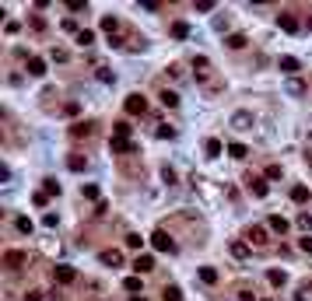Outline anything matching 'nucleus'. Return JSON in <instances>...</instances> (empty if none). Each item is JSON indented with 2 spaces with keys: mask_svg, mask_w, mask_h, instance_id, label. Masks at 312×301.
<instances>
[{
  "mask_svg": "<svg viewBox=\"0 0 312 301\" xmlns=\"http://www.w3.org/2000/svg\"><path fill=\"white\" fill-rule=\"evenodd\" d=\"M144 109H147L144 95H130V98H127V112H130V116H137V112H144Z\"/></svg>",
  "mask_w": 312,
  "mask_h": 301,
  "instance_id": "423d86ee",
  "label": "nucleus"
},
{
  "mask_svg": "<svg viewBox=\"0 0 312 301\" xmlns=\"http://www.w3.org/2000/svg\"><path fill=\"white\" fill-rule=\"evenodd\" d=\"M228 46H231V49H242V46H246V35H239V32L228 35Z\"/></svg>",
  "mask_w": 312,
  "mask_h": 301,
  "instance_id": "2f4dec72",
  "label": "nucleus"
},
{
  "mask_svg": "<svg viewBox=\"0 0 312 301\" xmlns=\"http://www.w3.org/2000/svg\"><path fill=\"white\" fill-rule=\"evenodd\" d=\"M162 301H182V291H179L176 284H169V287L162 291Z\"/></svg>",
  "mask_w": 312,
  "mask_h": 301,
  "instance_id": "2eb2a0df",
  "label": "nucleus"
},
{
  "mask_svg": "<svg viewBox=\"0 0 312 301\" xmlns=\"http://www.w3.org/2000/svg\"><path fill=\"white\" fill-rule=\"evenodd\" d=\"M112 150H120V154H127V150H134L130 140H120V137H112Z\"/></svg>",
  "mask_w": 312,
  "mask_h": 301,
  "instance_id": "5701e85b",
  "label": "nucleus"
},
{
  "mask_svg": "<svg viewBox=\"0 0 312 301\" xmlns=\"http://www.w3.org/2000/svg\"><path fill=\"white\" fill-rule=\"evenodd\" d=\"M267 280L274 284V287H284V280H288V277H284V270H270V273H267Z\"/></svg>",
  "mask_w": 312,
  "mask_h": 301,
  "instance_id": "aec40b11",
  "label": "nucleus"
},
{
  "mask_svg": "<svg viewBox=\"0 0 312 301\" xmlns=\"http://www.w3.org/2000/svg\"><path fill=\"white\" fill-rule=\"evenodd\" d=\"M130 130H134V126H130L127 119H123V123H116V137H120V140H130Z\"/></svg>",
  "mask_w": 312,
  "mask_h": 301,
  "instance_id": "a878e982",
  "label": "nucleus"
},
{
  "mask_svg": "<svg viewBox=\"0 0 312 301\" xmlns=\"http://www.w3.org/2000/svg\"><path fill=\"white\" fill-rule=\"evenodd\" d=\"M291 200H295V203H305V200H309V189H305V186H295V189H291Z\"/></svg>",
  "mask_w": 312,
  "mask_h": 301,
  "instance_id": "c85d7f7f",
  "label": "nucleus"
},
{
  "mask_svg": "<svg viewBox=\"0 0 312 301\" xmlns=\"http://www.w3.org/2000/svg\"><path fill=\"white\" fill-rule=\"evenodd\" d=\"M25 263V252L21 249H11V252H4V266H11V270H18Z\"/></svg>",
  "mask_w": 312,
  "mask_h": 301,
  "instance_id": "20e7f679",
  "label": "nucleus"
},
{
  "mask_svg": "<svg viewBox=\"0 0 312 301\" xmlns=\"http://www.w3.org/2000/svg\"><path fill=\"white\" fill-rule=\"evenodd\" d=\"M231 126L235 130H253V112H246V109L231 112Z\"/></svg>",
  "mask_w": 312,
  "mask_h": 301,
  "instance_id": "f03ea898",
  "label": "nucleus"
},
{
  "mask_svg": "<svg viewBox=\"0 0 312 301\" xmlns=\"http://www.w3.org/2000/svg\"><path fill=\"white\" fill-rule=\"evenodd\" d=\"M204 150H207V158H218V154H221L224 147H221V140H214V137H211V140L204 144Z\"/></svg>",
  "mask_w": 312,
  "mask_h": 301,
  "instance_id": "dca6fc26",
  "label": "nucleus"
},
{
  "mask_svg": "<svg viewBox=\"0 0 312 301\" xmlns=\"http://www.w3.org/2000/svg\"><path fill=\"white\" fill-rule=\"evenodd\" d=\"M53 277H56V284H74V280H77L74 266H56V270H53Z\"/></svg>",
  "mask_w": 312,
  "mask_h": 301,
  "instance_id": "7ed1b4c3",
  "label": "nucleus"
},
{
  "mask_svg": "<svg viewBox=\"0 0 312 301\" xmlns=\"http://www.w3.org/2000/svg\"><path fill=\"white\" fill-rule=\"evenodd\" d=\"M267 228H270V231H277V235H284V231L291 228V224H288V221H284L281 214H274V217H270V221H267Z\"/></svg>",
  "mask_w": 312,
  "mask_h": 301,
  "instance_id": "6e6552de",
  "label": "nucleus"
},
{
  "mask_svg": "<svg viewBox=\"0 0 312 301\" xmlns=\"http://www.w3.org/2000/svg\"><path fill=\"white\" fill-rule=\"evenodd\" d=\"M246 182H249V189H253V196H267V193H270V189H267V182H263V179H256V175H249Z\"/></svg>",
  "mask_w": 312,
  "mask_h": 301,
  "instance_id": "1a4fd4ad",
  "label": "nucleus"
},
{
  "mask_svg": "<svg viewBox=\"0 0 312 301\" xmlns=\"http://www.w3.org/2000/svg\"><path fill=\"white\" fill-rule=\"evenodd\" d=\"M200 280L204 284H218V270L214 266H200Z\"/></svg>",
  "mask_w": 312,
  "mask_h": 301,
  "instance_id": "6ab92c4d",
  "label": "nucleus"
},
{
  "mask_svg": "<svg viewBox=\"0 0 312 301\" xmlns=\"http://www.w3.org/2000/svg\"><path fill=\"white\" fill-rule=\"evenodd\" d=\"M127 245H130V249H140L144 238H140V235H127Z\"/></svg>",
  "mask_w": 312,
  "mask_h": 301,
  "instance_id": "e433bc0d",
  "label": "nucleus"
},
{
  "mask_svg": "<svg viewBox=\"0 0 312 301\" xmlns=\"http://www.w3.org/2000/svg\"><path fill=\"white\" fill-rule=\"evenodd\" d=\"M158 98H162V105H169V109H176V105H179V95H176V91H162Z\"/></svg>",
  "mask_w": 312,
  "mask_h": 301,
  "instance_id": "4be33fe9",
  "label": "nucleus"
},
{
  "mask_svg": "<svg viewBox=\"0 0 312 301\" xmlns=\"http://www.w3.org/2000/svg\"><path fill=\"white\" fill-rule=\"evenodd\" d=\"M81 196H85V200H98V186H91V182L81 186Z\"/></svg>",
  "mask_w": 312,
  "mask_h": 301,
  "instance_id": "7c9ffc66",
  "label": "nucleus"
},
{
  "mask_svg": "<svg viewBox=\"0 0 312 301\" xmlns=\"http://www.w3.org/2000/svg\"><path fill=\"white\" fill-rule=\"evenodd\" d=\"M239 301H256V298H253L249 291H242V294H239Z\"/></svg>",
  "mask_w": 312,
  "mask_h": 301,
  "instance_id": "a18cd8bd",
  "label": "nucleus"
},
{
  "mask_svg": "<svg viewBox=\"0 0 312 301\" xmlns=\"http://www.w3.org/2000/svg\"><path fill=\"white\" fill-rule=\"evenodd\" d=\"M249 242L253 245H263L267 242V228H263V224H253V228H249Z\"/></svg>",
  "mask_w": 312,
  "mask_h": 301,
  "instance_id": "9d476101",
  "label": "nucleus"
},
{
  "mask_svg": "<svg viewBox=\"0 0 312 301\" xmlns=\"http://www.w3.org/2000/svg\"><path fill=\"white\" fill-rule=\"evenodd\" d=\"M140 7H144V11H158L162 4H158V0H140Z\"/></svg>",
  "mask_w": 312,
  "mask_h": 301,
  "instance_id": "a19ab883",
  "label": "nucleus"
},
{
  "mask_svg": "<svg viewBox=\"0 0 312 301\" xmlns=\"http://www.w3.org/2000/svg\"><path fill=\"white\" fill-rule=\"evenodd\" d=\"M277 25H281L284 32H298V18H291V14H281V18H277Z\"/></svg>",
  "mask_w": 312,
  "mask_h": 301,
  "instance_id": "ddd939ff",
  "label": "nucleus"
},
{
  "mask_svg": "<svg viewBox=\"0 0 312 301\" xmlns=\"http://www.w3.org/2000/svg\"><path fill=\"white\" fill-rule=\"evenodd\" d=\"M284 91H288V95H305V84H302L298 77H288V84H284Z\"/></svg>",
  "mask_w": 312,
  "mask_h": 301,
  "instance_id": "4468645a",
  "label": "nucleus"
},
{
  "mask_svg": "<svg viewBox=\"0 0 312 301\" xmlns=\"http://www.w3.org/2000/svg\"><path fill=\"white\" fill-rule=\"evenodd\" d=\"M281 74L295 77V74H298V60H295V56H281Z\"/></svg>",
  "mask_w": 312,
  "mask_h": 301,
  "instance_id": "9b49d317",
  "label": "nucleus"
},
{
  "mask_svg": "<svg viewBox=\"0 0 312 301\" xmlns=\"http://www.w3.org/2000/svg\"><path fill=\"white\" fill-rule=\"evenodd\" d=\"M228 154L235 158V161H242V158L249 154V150H246V144H228Z\"/></svg>",
  "mask_w": 312,
  "mask_h": 301,
  "instance_id": "a211bd4d",
  "label": "nucleus"
},
{
  "mask_svg": "<svg viewBox=\"0 0 312 301\" xmlns=\"http://www.w3.org/2000/svg\"><path fill=\"white\" fill-rule=\"evenodd\" d=\"M231 256H235V259H246V256H249V242H231Z\"/></svg>",
  "mask_w": 312,
  "mask_h": 301,
  "instance_id": "f3484780",
  "label": "nucleus"
},
{
  "mask_svg": "<svg viewBox=\"0 0 312 301\" xmlns=\"http://www.w3.org/2000/svg\"><path fill=\"white\" fill-rule=\"evenodd\" d=\"M151 245L158 249V252H169V256L176 252V242H172V235H169V231H162V228L151 235Z\"/></svg>",
  "mask_w": 312,
  "mask_h": 301,
  "instance_id": "f257e3e1",
  "label": "nucleus"
},
{
  "mask_svg": "<svg viewBox=\"0 0 312 301\" xmlns=\"http://www.w3.org/2000/svg\"><path fill=\"white\" fill-rule=\"evenodd\" d=\"M263 301H274V298H263Z\"/></svg>",
  "mask_w": 312,
  "mask_h": 301,
  "instance_id": "de8ad7c7",
  "label": "nucleus"
},
{
  "mask_svg": "<svg viewBox=\"0 0 312 301\" xmlns=\"http://www.w3.org/2000/svg\"><path fill=\"white\" fill-rule=\"evenodd\" d=\"M98 81H105V84H112V81H116V74H109V70H98Z\"/></svg>",
  "mask_w": 312,
  "mask_h": 301,
  "instance_id": "37998d69",
  "label": "nucleus"
},
{
  "mask_svg": "<svg viewBox=\"0 0 312 301\" xmlns=\"http://www.w3.org/2000/svg\"><path fill=\"white\" fill-rule=\"evenodd\" d=\"M309 28H312V21H309Z\"/></svg>",
  "mask_w": 312,
  "mask_h": 301,
  "instance_id": "09e8293b",
  "label": "nucleus"
},
{
  "mask_svg": "<svg viewBox=\"0 0 312 301\" xmlns=\"http://www.w3.org/2000/svg\"><path fill=\"white\" fill-rule=\"evenodd\" d=\"M172 35H176V39H186V35H189V25H186V21H176V25H172Z\"/></svg>",
  "mask_w": 312,
  "mask_h": 301,
  "instance_id": "bb28decb",
  "label": "nucleus"
},
{
  "mask_svg": "<svg viewBox=\"0 0 312 301\" xmlns=\"http://www.w3.org/2000/svg\"><path fill=\"white\" fill-rule=\"evenodd\" d=\"M134 270H137V277L147 273V270H154V256H137L134 259Z\"/></svg>",
  "mask_w": 312,
  "mask_h": 301,
  "instance_id": "0eeeda50",
  "label": "nucleus"
},
{
  "mask_svg": "<svg viewBox=\"0 0 312 301\" xmlns=\"http://www.w3.org/2000/svg\"><path fill=\"white\" fill-rule=\"evenodd\" d=\"M43 193H46V196H60V182H53V179H46V186H43Z\"/></svg>",
  "mask_w": 312,
  "mask_h": 301,
  "instance_id": "c756f323",
  "label": "nucleus"
},
{
  "mask_svg": "<svg viewBox=\"0 0 312 301\" xmlns=\"http://www.w3.org/2000/svg\"><path fill=\"white\" fill-rule=\"evenodd\" d=\"M298 249H302V252H312V235H305V238L298 242Z\"/></svg>",
  "mask_w": 312,
  "mask_h": 301,
  "instance_id": "79ce46f5",
  "label": "nucleus"
},
{
  "mask_svg": "<svg viewBox=\"0 0 312 301\" xmlns=\"http://www.w3.org/2000/svg\"><path fill=\"white\" fill-rule=\"evenodd\" d=\"M70 133H74V137H88V133H91V123H74Z\"/></svg>",
  "mask_w": 312,
  "mask_h": 301,
  "instance_id": "393cba45",
  "label": "nucleus"
},
{
  "mask_svg": "<svg viewBox=\"0 0 312 301\" xmlns=\"http://www.w3.org/2000/svg\"><path fill=\"white\" fill-rule=\"evenodd\" d=\"M67 165H70V172H85V168H88V161H85V158H70Z\"/></svg>",
  "mask_w": 312,
  "mask_h": 301,
  "instance_id": "c9c22d12",
  "label": "nucleus"
},
{
  "mask_svg": "<svg viewBox=\"0 0 312 301\" xmlns=\"http://www.w3.org/2000/svg\"><path fill=\"white\" fill-rule=\"evenodd\" d=\"M267 179H281V165H270L267 168Z\"/></svg>",
  "mask_w": 312,
  "mask_h": 301,
  "instance_id": "c03bdc74",
  "label": "nucleus"
},
{
  "mask_svg": "<svg viewBox=\"0 0 312 301\" xmlns=\"http://www.w3.org/2000/svg\"><path fill=\"white\" fill-rule=\"evenodd\" d=\"M14 228H18L21 235H32V228H35V224H32L28 217H18V221H14Z\"/></svg>",
  "mask_w": 312,
  "mask_h": 301,
  "instance_id": "b1692460",
  "label": "nucleus"
},
{
  "mask_svg": "<svg viewBox=\"0 0 312 301\" xmlns=\"http://www.w3.org/2000/svg\"><path fill=\"white\" fill-rule=\"evenodd\" d=\"M193 67H197V74L204 77V74L211 70V60H207V56H197V60H193Z\"/></svg>",
  "mask_w": 312,
  "mask_h": 301,
  "instance_id": "cd10ccee",
  "label": "nucleus"
},
{
  "mask_svg": "<svg viewBox=\"0 0 312 301\" xmlns=\"http://www.w3.org/2000/svg\"><path fill=\"white\" fill-rule=\"evenodd\" d=\"M91 42H95V32H88V28L77 32V46H91Z\"/></svg>",
  "mask_w": 312,
  "mask_h": 301,
  "instance_id": "412c9836",
  "label": "nucleus"
},
{
  "mask_svg": "<svg viewBox=\"0 0 312 301\" xmlns=\"http://www.w3.org/2000/svg\"><path fill=\"white\" fill-rule=\"evenodd\" d=\"M98 259L105 263V266H120V263H123V252H120V249H105Z\"/></svg>",
  "mask_w": 312,
  "mask_h": 301,
  "instance_id": "39448f33",
  "label": "nucleus"
},
{
  "mask_svg": "<svg viewBox=\"0 0 312 301\" xmlns=\"http://www.w3.org/2000/svg\"><path fill=\"white\" fill-rule=\"evenodd\" d=\"M295 301H312V287H309V284H302V287H298V294H295Z\"/></svg>",
  "mask_w": 312,
  "mask_h": 301,
  "instance_id": "f704fd0d",
  "label": "nucleus"
},
{
  "mask_svg": "<svg viewBox=\"0 0 312 301\" xmlns=\"http://www.w3.org/2000/svg\"><path fill=\"white\" fill-rule=\"evenodd\" d=\"M25 301H43V298H39V294H25Z\"/></svg>",
  "mask_w": 312,
  "mask_h": 301,
  "instance_id": "49530a36",
  "label": "nucleus"
},
{
  "mask_svg": "<svg viewBox=\"0 0 312 301\" xmlns=\"http://www.w3.org/2000/svg\"><path fill=\"white\" fill-rule=\"evenodd\" d=\"M28 74H32V77H43V74H46V63L39 60V56H32V60H28Z\"/></svg>",
  "mask_w": 312,
  "mask_h": 301,
  "instance_id": "f8f14e48",
  "label": "nucleus"
},
{
  "mask_svg": "<svg viewBox=\"0 0 312 301\" xmlns=\"http://www.w3.org/2000/svg\"><path fill=\"white\" fill-rule=\"evenodd\" d=\"M298 224H302V228L309 231V228H312V214H298Z\"/></svg>",
  "mask_w": 312,
  "mask_h": 301,
  "instance_id": "58836bf2",
  "label": "nucleus"
},
{
  "mask_svg": "<svg viewBox=\"0 0 312 301\" xmlns=\"http://www.w3.org/2000/svg\"><path fill=\"white\" fill-rule=\"evenodd\" d=\"M123 287H127L130 294H137V291H140V277H127V280H123Z\"/></svg>",
  "mask_w": 312,
  "mask_h": 301,
  "instance_id": "72a5a7b5",
  "label": "nucleus"
},
{
  "mask_svg": "<svg viewBox=\"0 0 312 301\" xmlns=\"http://www.w3.org/2000/svg\"><path fill=\"white\" fill-rule=\"evenodd\" d=\"M102 28H105V32H109V35H112V32H116V28H120V21H116V18H112V14H105V18H102Z\"/></svg>",
  "mask_w": 312,
  "mask_h": 301,
  "instance_id": "473e14b6",
  "label": "nucleus"
},
{
  "mask_svg": "<svg viewBox=\"0 0 312 301\" xmlns=\"http://www.w3.org/2000/svg\"><path fill=\"white\" fill-rule=\"evenodd\" d=\"M67 7H70V11H85L88 4H85V0H67Z\"/></svg>",
  "mask_w": 312,
  "mask_h": 301,
  "instance_id": "ea45409f",
  "label": "nucleus"
},
{
  "mask_svg": "<svg viewBox=\"0 0 312 301\" xmlns=\"http://www.w3.org/2000/svg\"><path fill=\"white\" fill-rule=\"evenodd\" d=\"M197 11H204V14L214 11V0H197Z\"/></svg>",
  "mask_w": 312,
  "mask_h": 301,
  "instance_id": "4c0bfd02",
  "label": "nucleus"
}]
</instances>
